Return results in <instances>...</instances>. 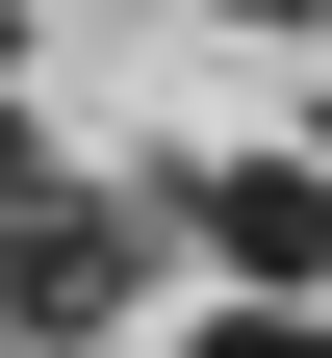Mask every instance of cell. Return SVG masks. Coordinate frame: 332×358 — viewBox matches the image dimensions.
<instances>
[{
    "label": "cell",
    "mask_w": 332,
    "mask_h": 358,
    "mask_svg": "<svg viewBox=\"0 0 332 358\" xmlns=\"http://www.w3.org/2000/svg\"><path fill=\"white\" fill-rule=\"evenodd\" d=\"M128 307H154V231H128V205H52V179H26V205H0V358H103Z\"/></svg>",
    "instance_id": "6da1fadb"
},
{
    "label": "cell",
    "mask_w": 332,
    "mask_h": 358,
    "mask_svg": "<svg viewBox=\"0 0 332 358\" xmlns=\"http://www.w3.org/2000/svg\"><path fill=\"white\" fill-rule=\"evenodd\" d=\"M179 231H205L230 282H332V179H307V154H205V179H179Z\"/></svg>",
    "instance_id": "7a4b0ae2"
},
{
    "label": "cell",
    "mask_w": 332,
    "mask_h": 358,
    "mask_svg": "<svg viewBox=\"0 0 332 358\" xmlns=\"http://www.w3.org/2000/svg\"><path fill=\"white\" fill-rule=\"evenodd\" d=\"M205 358H332V307H307V282H256V307H205Z\"/></svg>",
    "instance_id": "3957f363"
},
{
    "label": "cell",
    "mask_w": 332,
    "mask_h": 358,
    "mask_svg": "<svg viewBox=\"0 0 332 358\" xmlns=\"http://www.w3.org/2000/svg\"><path fill=\"white\" fill-rule=\"evenodd\" d=\"M230 26H332V0H230Z\"/></svg>",
    "instance_id": "277c9868"
},
{
    "label": "cell",
    "mask_w": 332,
    "mask_h": 358,
    "mask_svg": "<svg viewBox=\"0 0 332 358\" xmlns=\"http://www.w3.org/2000/svg\"><path fill=\"white\" fill-rule=\"evenodd\" d=\"M0 77H26V0H0Z\"/></svg>",
    "instance_id": "5b68a950"
}]
</instances>
